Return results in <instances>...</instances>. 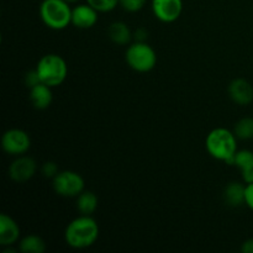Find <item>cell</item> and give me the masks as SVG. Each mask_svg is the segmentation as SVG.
Wrapping results in <instances>:
<instances>
[{
    "label": "cell",
    "mask_w": 253,
    "mask_h": 253,
    "mask_svg": "<svg viewBox=\"0 0 253 253\" xmlns=\"http://www.w3.org/2000/svg\"><path fill=\"white\" fill-rule=\"evenodd\" d=\"M19 249L22 253H43L46 251V242L37 235H27L20 240Z\"/></svg>",
    "instance_id": "18"
},
{
    "label": "cell",
    "mask_w": 253,
    "mask_h": 253,
    "mask_svg": "<svg viewBox=\"0 0 253 253\" xmlns=\"http://www.w3.org/2000/svg\"><path fill=\"white\" fill-rule=\"evenodd\" d=\"M20 226L10 215H0V245L2 247L12 246L20 239Z\"/></svg>",
    "instance_id": "12"
},
{
    "label": "cell",
    "mask_w": 253,
    "mask_h": 253,
    "mask_svg": "<svg viewBox=\"0 0 253 253\" xmlns=\"http://www.w3.org/2000/svg\"><path fill=\"white\" fill-rule=\"evenodd\" d=\"M36 71L42 83L51 88L61 85L68 76L67 62L63 57L56 53L44 54L37 63Z\"/></svg>",
    "instance_id": "4"
},
{
    "label": "cell",
    "mask_w": 253,
    "mask_h": 253,
    "mask_svg": "<svg viewBox=\"0 0 253 253\" xmlns=\"http://www.w3.org/2000/svg\"><path fill=\"white\" fill-rule=\"evenodd\" d=\"M245 184L240 182H231L225 187L224 200L229 207L240 208L242 205H246V185Z\"/></svg>",
    "instance_id": "14"
},
{
    "label": "cell",
    "mask_w": 253,
    "mask_h": 253,
    "mask_svg": "<svg viewBox=\"0 0 253 253\" xmlns=\"http://www.w3.org/2000/svg\"><path fill=\"white\" fill-rule=\"evenodd\" d=\"M147 36H148V31L145 29V27H140V29L136 30L135 34H133V39H135V41L137 42H146Z\"/></svg>",
    "instance_id": "24"
},
{
    "label": "cell",
    "mask_w": 253,
    "mask_h": 253,
    "mask_svg": "<svg viewBox=\"0 0 253 253\" xmlns=\"http://www.w3.org/2000/svg\"><path fill=\"white\" fill-rule=\"evenodd\" d=\"M98 14L99 11H96L88 2L77 5L72 9V25L77 29H90L98 22Z\"/></svg>",
    "instance_id": "10"
},
{
    "label": "cell",
    "mask_w": 253,
    "mask_h": 253,
    "mask_svg": "<svg viewBox=\"0 0 253 253\" xmlns=\"http://www.w3.org/2000/svg\"><path fill=\"white\" fill-rule=\"evenodd\" d=\"M64 1H67L68 4H76V2H78L79 0H64Z\"/></svg>",
    "instance_id": "27"
},
{
    "label": "cell",
    "mask_w": 253,
    "mask_h": 253,
    "mask_svg": "<svg viewBox=\"0 0 253 253\" xmlns=\"http://www.w3.org/2000/svg\"><path fill=\"white\" fill-rule=\"evenodd\" d=\"M234 133L239 140L246 141L253 138V118H242L235 124Z\"/></svg>",
    "instance_id": "19"
},
{
    "label": "cell",
    "mask_w": 253,
    "mask_h": 253,
    "mask_svg": "<svg viewBox=\"0 0 253 253\" xmlns=\"http://www.w3.org/2000/svg\"><path fill=\"white\" fill-rule=\"evenodd\" d=\"M41 172H42V174H43V177L49 178V179H53V178L59 173V169H58V166H57L56 162L48 161V162H46L42 165Z\"/></svg>",
    "instance_id": "22"
},
{
    "label": "cell",
    "mask_w": 253,
    "mask_h": 253,
    "mask_svg": "<svg viewBox=\"0 0 253 253\" xmlns=\"http://www.w3.org/2000/svg\"><path fill=\"white\" fill-rule=\"evenodd\" d=\"M109 39L116 44H120V46H126L131 42V40L133 39V35L131 32L130 27L123 21H115L109 26L108 30Z\"/></svg>",
    "instance_id": "16"
},
{
    "label": "cell",
    "mask_w": 253,
    "mask_h": 253,
    "mask_svg": "<svg viewBox=\"0 0 253 253\" xmlns=\"http://www.w3.org/2000/svg\"><path fill=\"white\" fill-rule=\"evenodd\" d=\"M24 82H25V85H26L29 89L34 88V86H36L37 84L42 83L41 79H40V76H39V73H37L36 69H34V71L27 72V73L25 74Z\"/></svg>",
    "instance_id": "23"
},
{
    "label": "cell",
    "mask_w": 253,
    "mask_h": 253,
    "mask_svg": "<svg viewBox=\"0 0 253 253\" xmlns=\"http://www.w3.org/2000/svg\"><path fill=\"white\" fill-rule=\"evenodd\" d=\"M125 59L131 69L140 73L151 72L157 64V54L147 42L131 43L126 49Z\"/></svg>",
    "instance_id": "5"
},
{
    "label": "cell",
    "mask_w": 253,
    "mask_h": 253,
    "mask_svg": "<svg viewBox=\"0 0 253 253\" xmlns=\"http://www.w3.org/2000/svg\"><path fill=\"white\" fill-rule=\"evenodd\" d=\"M52 187L56 194L63 198H77L84 192L83 177L74 170H59L58 174L52 179Z\"/></svg>",
    "instance_id": "6"
},
{
    "label": "cell",
    "mask_w": 253,
    "mask_h": 253,
    "mask_svg": "<svg viewBox=\"0 0 253 253\" xmlns=\"http://www.w3.org/2000/svg\"><path fill=\"white\" fill-rule=\"evenodd\" d=\"M234 166L241 170L242 179L246 184L253 183V152L250 150L237 151Z\"/></svg>",
    "instance_id": "15"
},
{
    "label": "cell",
    "mask_w": 253,
    "mask_h": 253,
    "mask_svg": "<svg viewBox=\"0 0 253 253\" xmlns=\"http://www.w3.org/2000/svg\"><path fill=\"white\" fill-rule=\"evenodd\" d=\"M246 205L253 210V183L246 184Z\"/></svg>",
    "instance_id": "25"
},
{
    "label": "cell",
    "mask_w": 253,
    "mask_h": 253,
    "mask_svg": "<svg viewBox=\"0 0 253 253\" xmlns=\"http://www.w3.org/2000/svg\"><path fill=\"white\" fill-rule=\"evenodd\" d=\"M99 232L98 222L91 215H81L67 225L64 241L74 250L88 249L99 239Z\"/></svg>",
    "instance_id": "1"
},
{
    "label": "cell",
    "mask_w": 253,
    "mask_h": 253,
    "mask_svg": "<svg viewBox=\"0 0 253 253\" xmlns=\"http://www.w3.org/2000/svg\"><path fill=\"white\" fill-rule=\"evenodd\" d=\"M37 172L36 161L29 156H16L9 167L10 179L16 183H25L31 179Z\"/></svg>",
    "instance_id": "8"
},
{
    "label": "cell",
    "mask_w": 253,
    "mask_h": 253,
    "mask_svg": "<svg viewBox=\"0 0 253 253\" xmlns=\"http://www.w3.org/2000/svg\"><path fill=\"white\" fill-rule=\"evenodd\" d=\"M242 253H253V239H249L241 245Z\"/></svg>",
    "instance_id": "26"
},
{
    "label": "cell",
    "mask_w": 253,
    "mask_h": 253,
    "mask_svg": "<svg viewBox=\"0 0 253 253\" xmlns=\"http://www.w3.org/2000/svg\"><path fill=\"white\" fill-rule=\"evenodd\" d=\"M53 100L52 88L44 83L37 84L36 86L30 89V101L37 110H44L48 108Z\"/></svg>",
    "instance_id": "13"
},
{
    "label": "cell",
    "mask_w": 253,
    "mask_h": 253,
    "mask_svg": "<svg viewBox=\"0 0 253 253\" xmlns=\"http://www.w3.org/2000/svg\"><path fill=\"white\" fill-rule=\"evenodd\" d=\"M152 12L160 21L170 24L177 21L183 11V0H152Z\"/></svg>",
    "instance_id": "9"
},
{
    "label": "cell",
    "mask_w": 253,
    "mask_h": 253,
    "mask_svg": "<svg viewBox=\"0 0 253 253\" xmlns=\"http://www.w3.org/2000/svg\"><path fill=\"white\" fill-rule=\"evenodd\" d=\"M229 95L237 105H249L253 101V86L244 78H236L230 83Z\"/></svg>",
    "instance_id": "11"
},
{
    "label": "cell",
    "mask_w": 253,
    "mask_h": 253,
    "mask_svg": "<svg viewBox=\"0 0 253 253\" xmlns=\"http://www.w3.org/2000/svg\"><path fill=\"white\" fill-rule=\"evenodd\" d=\"M1 147L7 155H25L31 147V138L29 133L21 128H10L2 135Z\"/></svg>",
    "instance_id": "7"
},
{
    "label": "cell",
    "mask_w": 253,
    "mask_h": 253,
    "mask_svg": "<svg viewBox=\"0 0 253 253\" xmlns=\"http://www.w3.org/2000/svg\"><path fill=\"white\" fill-rule=\"evenodd\" d=\"M99 199L95 193L84 190L77 197V209L82 215H91L98 209Z\"/></svg>",
    "instance_id": "17"
},
{
    "label": "cell",
    "mask_w": 253,
    "mask_h": 253,
    "mask_svg": "<svg viewBox=\"0 0 253 253\" xmlns=\"http://www.w3.org/2000/svg\"><path fill=\"white\" fill-rule=\"evenodd\" d=\"M237 140L234 131L217 127L210 131L205 140V147L212 158L227 165H234L237 153Z\"/></svg>",
    "instance_id": "2"
},
{
    "label": "cell",
    "mask_w": 253,
    "mask_h": 253,
    "mask_svg": "<svg viewBox=\"0 0 253 253\" xmlns=\"http://www.w3.org/2000/svg\"><path fill=\"white\" fill-rule=\"evenodd\" d=\"M147 0H119V5L127 12H137L143 9Z\"/></svg>",
    "instance_id": "21"
},
{
    "label": "cell",
    "mask_w": 253,
    "mask_h": 253,
    "mask_svg": "<svg viewBox=\"0 0 253 253\" xmlns=\"http://www.w3.org/2000/svg\"><path fill=\"white\" fill-rule=\"evenodd\" d=\"M86 2L99 12L113 11L119 5V0H86Z\"/></svg>",
    "instance_id": "20"
},
{
    "label": "cell",
    "mask_w": 253,
    "mask_h": 253,
    "mask_svg": "<svg viewBox=\"0 0 253 253\" xmlns=\"http://www.w3.org/2000/svg\"><path fill=\"white\" fill-rule=\"evenodd\" d=\"M40 17L48 29L64 30L72 24V7L64 0H42Z\"/></svg>",
    "instance_id": "3"
}]
</instances>
